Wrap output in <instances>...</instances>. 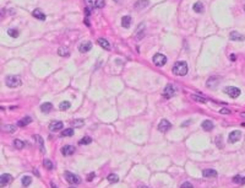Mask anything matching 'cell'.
I'll return each instance as SVG.
<instances>
[{
	"mask_svg": "<svg viewBox=\"0 0 245 188\" xmlns=\"http://www.w3.org/2000/svg\"><path fill=\"white\" fill-rule=\"evenodd\" d=\"M192 9L195 12H197V14H201L203 12V4L201 1H197V3H195L194 6H192Z\"/></svg>",
	"mask_w": 245,
	"mask_h": 188,
	"instance_id": "obj_23",
	"label": "cell"
},
{
	"mask_svg": "<svg viewBox=\"0 0 245 188\" xmlns=\"http://www.w3.org/2000/svg\"><path fill=\"white\" fill-rule=\"evenodd\" d=\"M131 21H133L131 16H129V15H126V16H122V19H121V25H122V27L129 28V27H130V25H131Z\"/></svg>",
	"mask_w": 245,
	"mask_h": 188,
	"instance_id": "obj_18",
	"label": "cell"
},
{
	"mask_svg": "<svg viewBox=\"0 0 245 188\" xmlns=\"http://www.w3.org/2000/svg\"><path fill=\"white\" fill-rule=\"evenodd\" d=\"M70 188H76V187H70Z\"/></svg>",
	"mask_w": 245,
	"mask_h": 188,
	"instance_id": "obj_48",
	"label": "cell"
},
{
	"mask_svg": "<svg viewBox=\"0 0 245 188\" xmlns=\"http://www.w3.org/2000/svg\"><path fill=\"white\" fill-rule=\"evenodd\" d=\"M217 171L216 170H211V168H206V170H203L202 171V176L203 177H206V178H208V177H217Z\"/></svg>",
	"mask_w": 245,
	"mask_h": 188,
	"instance_id": "obj_15",
	"label": "cell"
},
{
	"mask_svg": "<svg viewBox=\"0 0 245 188\" xmlns=\"http://www.w3.org/2000/svg\"><path fill=\"white\" fill-rule=\"evenodd\" d=\"M31 122H32V118L28 117V116H26V117H23L22 119H20V120L17 122V124H19V127H24V126L30 124Z\"/></svg>",
	"mask_w": 245,
	"mask_h": 188,
	"instance_id": "obj_21",
	"label": "cell"
},
{
	"mask_svg": "<svg viewBox=\"0 0 245 188\" xmlns=\"http://www.w3.org/2000/svg\"><path fill=\"white\" fill-rule=\"evenodd\" d=\"M70 107H71V105H70L69 101H64V102H61L60 106H59V108H60L61 111H66V110H69Z\"/></svg>",
	"mask_w": 245,
	"mask_h": 188,
	"instance_id": "obj_28",
	"label": "cell"
},
{
	"mask_svg": "<svg viewBox=\"0 0 245 188\" xmlns=\"http://www.w3.org/2000/svg\"><path fill=\"white\" fill-rule=\"evenodd\" d=\"M74 134V129L72 128H68V129H64L61 132V136H71Z\"/></svg>",
	"mask_w": 245,
	"mask_h": 188,
	"instance_id": "obj_31",
	"label": "cell"
},
{
	"mask_svg": "<svg viewBox=\"0 0 245 188\" xmlns=\"http://www.w3.org/2000/svg\"><path fill=\"white\" fill-rule=\"evenodd\" d=\"M63 127H64L63 122L55 120V122H52V123L49 124V130H52V132H58V130L63 129Z\"/></svg>",
	"mask_w": 245,
	"mask_h": 188,
	"instance_id": "obj_10",
	"label": "cell"
},
{
	"mask_svg": "<svg viewBox=\"0 0 245 188\" xmlns=\"http://www.w3.org/2000/svg\"><path fill=\"white\" fill-rule=\"evenodd\" d=\"M104 4H105L104 0H96V7H98V9H102Z\"/></svg>",
	"mask_w": 245,
	"mask_h": 188,
	"instance_id": "obj_36",
	"label": "cell"
},
{
	"mask_svg": "<svg viewBox=\"0 0 245 188\" xmlns=\"http://www.w3.org/2000/svg\"><path fill=\"white\" fill-rule=\"evenodd\" d=\"M244 10H245V5H244Z\"/></svg>",
	"mask_w": 245,
	"mask_h": 188,
	"instance_id": "obj_49",
	"label": "cell"
},
{
	"mask_svg": "<svg viewBox=\"0 0 245 188\" xmlns=\"http://www.w3.org/2000/svg\"><path fill=\"white\" fill-rule=\"evenodd\" d=\"M153 63L156 64L157 67H163V65L167 63V57L164 54H161V53L154 54V57H153Z\"/></svg>",
	"mask_w": 245,
	"mask_h": 188,
	"instance_id": "obj_4",
	"label": "cell"
},
{
	"mask_svg": "<svg viewBox=\"0 0 245 188\" xmlns=\"http://www.w3.org/2000/svg\"><path fill=\"white\" fill-rule=\"evenodd\" d=\"M53 110V105L50 102H45L43 105H40V111L44 112V113H49Z\"/></svg>",
	"mask_w": 245,
	"mask_h": 188,
	"instance_id": "obj_19",
	"label": "cell"
},
{
	"mask_svg": "<svg viewBox=\"0 0 245 188\" xmlns=\"http://www.w3.org/2000/svg\"><path fill=\"white\" fill-rule=\"evenodd\" d=\"M137 188H148V187H146V186H138Z\"/></svg>",
	"mask_w": 245,
	"mask_h": 188,
	"instance_id": "obj_44",
	"label": "cell"
},
{
	"mask_svg": "<svg viewBox=\"0 0 245 188\" xmlns=\"http://www.w3.org/2000/svg\"><path fill=\"white\" fill-rule=\"evenodd\" d=\"M84 124H85V120H84V119H74V120H72V126H74V127H76V128L82 127Z\"/></svg>",
	"mask_w": 245,
	"mask_h": 188,
	"instance_id": "obj_27",
	"label": "cell"
},
{
	"mask_svg": "<svg viewBox=\"0 0 245 188\" xmlns=\"http://www.w3.org/2000/svg\"><path fill=\"white\" fill-rule=\"evenodd\" d=\"M35 139H36L37 143H38V146H39L40 151H42V152L44 154V152H45V148H44V142H43V139L40 138L39 135H35Z\"/></svg>",
	"mask_w": 245,
	"mask_h": 188,
	"instance_id": "obj_22",
	"label": "cell"
},
{
	"mask_svg": "<svg viewBox=\"0 0 245 188\" xmlns=\"http://www.w3.org/2000/svg\"><path fill=\"white\" fill-rule=\"evenodd\" d=\"M11 179H12L11 175H9V173H3L1 176H0V186L5 187L6 184H9L11 182Z\"/></svg>",
	"mask_w": 245,
	"mask_h": 188,
	"instance_id": "obj_11",
	"label": "cell"
},
{
	"mask_svg": "<svg viewBox=\"0 0 245 188\" xmlns=\"http://www.w3.org/2000/svg\"><path fill=\"white\" fill-rule=\"evenodd\" d=\"M224 92L228 96H231L232 99H236V97L240 95V89L235 87V86H228V87L224 89Z\"/></svg>",
	"mask_w": 245,
	"mask_h": 188,
	"instance_id": "obj_3",
	"label": "cell"
},
{
	"mask_svg": "<svg viewBox=\"0 0 245 188\" xmlns=\"http://www.w3.org/2000/svg\"><path fill=\"white\" fill-rule=\"evenodd\" d=\"M187 73V64L186 62H177L173 67V74L178 76H184Z\"/></svg>",
	"mask_w": 245,
	"mask_h": 188,
	"instance_id": "obj_1",
	"label": "cell"
},
{
	"mask_svg": "<svg viewBox=\"0 0 245 188\" xmlns=\"http://www.w3.org/2000/svg\"><path fill=\"white\" fill-rule=\"evenodd\" d=\"M175 95V87L173 85H167L164 91H163V96L166 97V99H170V97H173Z\"/></svg>",
	"mask_w": 245,
	"mask_h": 188,
	"instance_id": "obj_7",
	"label": "cell"
},
{
	"mask_svg": "<svg viewBox=\"0 0 245 188\" xmlns=\"http://www.w3.org/2000/svg\"><path fill=\"white\" fill-rule=\"evenodd\" d=\"M14 146L16 149H22L23 146H24V143L23 142H21V140H19V139H15V142H14Z\"/></svg>",
	"mask_w": 245,
	"mask_h": 188,
	"instance_id": "obj_34",
	"label": "cell"
},
{
	"mask_svg": "<svg viewBox=\"0 0 245 188\" xmlns=\"http://www.w3.org/2000/svg\"><path fill=\"white\" fill-rule=\"evenodd\" d=\"M114 1H117V3H119V1H120V0H114Z\"/></svg>",
	"mask_w": 245,
	"mask_h": 188,
	"instance_id": "obj_47",
	"label": "cell"
},
{
	"mask_svg": "<svg viewBox=\"0 0 245 188\" xmlns=\"http://www.w3.org/2000/svg\"><path fill=\"white\" fill-rule=\"evenodd\" d=\"M91 48H92V43L89 41H86V42H82L79 46V51L81 53H86L88 51H91Z\"/></svg>",
	"mask_w": 245,
	"mask_h": 188,
	"instance_id": "obj_12",
	"label": "cell"
},
{
	"mask_svg": "<svg viewBox=\"0 0 245 188\" xmlns=\"http://www.w3.org/2000/svg\"><path fill=\"white\" fill-rule=\"evenodd\" d=\"M107 179H108L110 183H117V182L119 181V177H118L115 173H110V175L107 177Z\"/></svg>",
	"mask_w": 245,
	"mask_h": 188,
	"instance_id": "obj_26",
	"label": "cell"
},
{
	"mask_svg": "<svg viewBox=\"0 0 245 188\" xmlns=\"http://www.w3.org/2000/svg\"><path fill=\"white\" fill-rule=\"evenodd\" d=\"M58 54L61 55V57H69L70 55V52L66 47H60L59 49H58Z\"/></svg>",
	"mask_w": 245,
	"mask_h": 188,
	"instance_id": "obj_24",
	"label": "cell"
},
{
	"mask_svg": "<svg viewBox=\"0 0 245 188\" xmlns=\"http://www.w3.org/2000/svg\"><path fill=\"white\" fill-rule=\"evenodd\" d=\"M191 99H192V100H195V101L202 102V103H205V102H206V99H205V97H202V96H197V95H191Z\"/></svg>",
	"mask_w": 245,
	"mask_h": 188,
	"instance_id": "obj_35",
	"label": "cell"
},
{
	"mask_svg": "<svg viewBox=\"0 0 245 188\" xmlns=\"http://www.w3.org/2000/svg\"><path fill=\"white\" fill-rule=\"evenodd\" d=\"M150 5V1L148 0H138V1L135 4V9L137 10V11H140V10H142V9H146L147 6Z\"/></svg>",
	"mask_w": 245,
	"mask_h": 188,
	"instance_id": "obj_13",
	"label": "cell"
},
{
	"mask_svg": "<svg viewBox=\"0 0 245 188\" xmlns=\"http://www.w3.org/2000/svg\"><path fill=\"white\" fill-rule=\"evenodd\" d=\"M97 42H98V44H99L102 48H104V49H107V51H110V49H112L110 43H109L105 38H98Z\"/></svg>",
	"mask_w": 245,
	"mask_h": 188,
	"instance_id": "obj_14",
	"label": "cell"
},
{
	"mask_svg": "<svg viewBox=\"0 0 245 188\" xmlns=\"http://www.w3.org/2000/svg\"><path fill=\"white\" fill-rule=\"evenodd\" d=\"M65 178H66V181L69 183H71V184H79V183H81V178L79 176H76V175L69 172V171H66V172H65Z\"/></svg>",
	"mask_w": 245,
	"mask_h": 188,
	"instance_id": "obj_5",
	"label": "cell"
},
{
	"mask_svg": "<svg viewBox=\"0 0 245 188\" xmlns=\"http://www.w3.org/2000/svg\"><path fill=\"white\" fill-rule=\"evenodd\" d=\"M240 138H241V133L239 132V130H233V132L229 134V136H228V142L233 144V143L239 142Z\"/></svg>",
	"mask_w": 245,
	"mask_h": 188,
	"instance_id": "obj_8",
	"label": "cell"
},
{
	"mask_svg": "<svg viewBox=\"0 0 245 188\" xmlns=\"http://www.w3.org/2000/svg\"><path fill=\"white\" fill-rule=\"evenodd\" d=\"M5 130H7V132H15L16 127L15 126H5Z\"/></svg>",
	"mask_w": 245,
	"mask_h": 188,
	"instance_id": "obj_37",
	"label": "cell"
},
{
	"mask_svg": "<svg viewBox=\"0 0 245 188\" xmlns=\"http://www.w3.org/2000/svg\"><path fill=\"white\" fill-rule=\"evenodd\" d=\"M170 127H172V124L169 123V120L162 119L159 122V124H158V130H159V132H162V133H167L168 130L170 129Z\"/></svg>",
	"mask_w": 245,
	"mask_h": 188,
	"instance_id": "obj_6",
	"label": "cell"
},
{
	"mask_svg": "<svg viewBox=\"0 0 245 188\" xmlns=\"http://www.w3.org/2000/svg\"><path fill=\"white\" fill-rule=\"evenodd\" d=\"M241 117H245V112H244V113H241Z\"/></svg>",
	"mask_w": 245,
	"mask_h": 188,
	"instance_id": "obj_46",
	"label": "cell"
},
{
	"mask_svg": "<svg viewBox=\"0 0 245 188\" xmlns=\"http://www.w3.org/2000/svg\"><path fill=\"white\" fill-rule=\"evenodd\" d=\"M217 146H218V148H220V149L223 148V144H222V136H218V138H217Z\"/></svg>",
	"mask_w": 245,
	"mask_h": 188,
	"instance_id": "obj_39",
	"label": "cell"
},
{
	"mask_svg": "<svg viewBox=\"0 0 245 188\" xmlns=\"http://www.w3.org/2000/svg\"><path fill=\"white\" fill-rule=\"evenodd\" d=\"M91 143H92V139L89 138V136H84L79 142V144H81V145H87V144H91Z\"/></svg>",
	"mask_w": 245,
	"mask_h": 188,
	"instance_id": "obj_30",
	"label": "cell"
},
{
	"mask_svg": "<svg viewBox=\"0 0 245 188\" xmlns=\"http://www.w3.org/2000/svg\"><path fill=\"white\" fill-rule=\"evenodd\" d=\"M96 177V175H94V172H91L88 176H87V181H92V179Z\"/></svg>",
	"mask_w": 245,
	"mask_h": 188,
	"instance_id": "obj_41",
	"label": "cell"
},
{
	"mask_svg": "<svg viewBox=\"0 0 245 188\" xmlns=\"http://www.w3.org/2000/svg\"><path fill=\"white\" fill-rule=\"evenodd\" d=\"M180 188H194V187H192V184H191L190 182H184V183L180 186Z\"/></svg>",
	"mask_w": 245,
	"mask_h": 188,
	"instance_id": "obj_38",
	"label": "cell"
},
{
	"mask_svg": "<svg viewBox=\"0 0 245 188\" xmlns=\"http://www.w3.org/2000/svg\"><path fill=\"white\" fill-rule=\"evenodd\" d=\"M229 58H231L232 60H235V54H231V57H229Z\"/></svg>",
	"mask_w": 245,
	"mask_h": 188,
	"instance_id": "obj_42",
	"label": "cell"
},
{
	"mask_svg": "<svg viewBox=\"0 0 245 188\" xmlns=\"http://www.w3.org/2000/svg\"><path fill=\"white\" fill-rule=\"evenodd\" d=\"M52 188H56V186H55V184H54L53 182H52Z\"/></svg>",
	"mask_w": 245,
	"mask_h": 188,
	"instance_id": "obj_45",
	"label": "cell"
},
{
	"mask_svg": "<svg viewBox=\"0 0 245 188\" xmlns=\"http://www.w3.org/2000/svg\"><path fill=\"white\" fill-rule=\"evenodd\" d=\"M219 113L220 114H231V111L229 110H227V108H222L219 111Z\"/></svg>",
	"mask_w": 245,
	"mask_h": 188,
	"instance_id": "obj_40",
	"label": "cell"
},
{
	"mask_svg": "<svg viewBox=\"0 0 245 188\" xmlns=\"http://www.w3.org/2000/svg\"><path fill=\"white\" fill-rule=\"evenodd\" d=\"M31 183H32V178L30 176H24L22 178V184H23V187H28Z\"/></svg>",
	"mask_w": 245,
	"mask_h": 188,
	"instance_id": "obj_29",
	"label": "cell"
},
{
	"mask_svg": "<svg viewBox=\"0 0 245 188\" xmlns=\"http://www.w3.org/2000/svg\"><path fill=\"white\" fill-rule=\"evenodd\" d=\"M75 146H72V145H65L61 148V154L65 155V156H70V155H72L74 152H75Z\"/></svg>",
	"mask_w": 245,
	"mask_h": 188,
	"instance_id": "obj_9",
	"label": "cell"
},
{
	"mask_svg": "<svg viewBox=\"0 0 245 188\" xmlns=\"http://www.w3.org/2000/svg\"><path fill=\"white\" fill-rule=\"evenodd\" d=\"M233 182L234 183H241V184H245V178L241 177L240 175H236L233 177Z\"/></svg>",
	"mask_w": 245,
	"mask_h": 188,
	"instance_id": "obj_25",
	"label": "cell"
},
{
	"mask_svg": "<svg viewBox=\"0 0 245 188\" xmlns=\"http://www.w3.org/2000/svg\"><path fill=\"white\" fill-rule=\"evenodd\" d=\"M43 165H44V167L47 168V170H53V167H54V165H53V162L50 161V160H44L43 161Z\"/></svg>",
	"mask_w": 245,
	"mask_h": 188,
	"instance_id": "obj_32",
	"label": "cell"
},
{
	"mask_svg": "<svg viewBox=\"0 0 245 188\" xmlns=\"http://www.w3.org/2000/svg\"><path fill=\"white\" fill-rule=\"evenodd\" d=\"M32 15H33L35 17H36V19H38V20H42V21H43V20H45V15H44L42 11H40L39 9H35V10H33V12H32Z\"/></svg>",
	"mask_w": 245,
	"mask_h": 188,
	"instance_id": "obj_20",
	"label": "cell"
},
{
	"mask_svg": "<svg viewBox=\"0 0 245 188\" xmlns=\"http://www.w3.org/2000/svg\"><path fill=\"white\" fill-rule=\"evenodd\" d=\"M229 38H231V41H244L245 39V37L241 33H239V32H236V31L231 32Z\"/></svg>",
	"mask_w": 245,
	"mask_h": 188,
	"instance_id": "obj_16",
	"label": "cell"
},
{
	"mask_svg": "<svg viewBox=\"0 0 245 188\" xmlns=\"http://www.w3.org/2000/svg\"><path fill=\"white\" fill-rule=\"evenodd\" d=\"M85 1H86L88 5H91V4H92V0H85Z\"/></svg>",
	"mask_w": 245,
	"mask_h": 188,
	"instance_id": "obj_43",
	"label": "cell"
},
{
	"mask_svg": "<svg viewBox=\"0 0 245 188\" xmlns=\"http://www.w3.org/2000/svg\"><path fill=\"white\" fill-rule=\"evenodd\" d=\"M5 84L9 87L14 89V87H19L22 84V81H21V79L17 75H9V76H6V79H5Z\"/></svg>",
	"mask_w": 245,
	"mask_h": 188,
	"instance_id": "obj_2",
	"label": "cell"
},
{
	"mask_svg": "<svg viewBox=\"0 0 245 188\" xmlns=\"http://www.w3.org/2000/svg\"><path fill=\"white\" fill-rule=\"evenodd\" d=\"M7 35L11 36L12 38H16V37H19V31L15 30V28H10L9 31H7Z\"/></svg>",
	"mask_w": 245,
	"mask_h": 188,
	"instance_id": "obj_33",
	"label": "cell"
},
{
	"mask_svg": "<svg viewBox=\"0 0 245 188\" xmlns=\"http://www.w3.org/2000/svg\"><path fill=\"white\" fill-rule=\"evenodd\" d=\"M201 127H202V129L203 130H206V132H211L212 129H213V123H212L211 120H208V119H206V120H203L202 122V124H201Z\"/></svg>",
	"mask_w": 245,
	"mask_h": 188,
	"instance_id": "obj_17",
	"label": "cell"
}]
</instances>
